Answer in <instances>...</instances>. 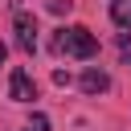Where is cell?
<instances>
[{
    "mask_svg": "<svg viewBox=\"0 0 131 131\" xmlns=\"http://www.w3.org/2000/svg\"><path fill=\"white\" fill-rule=\"evenodd\" d=\"M78 86H82L86 94H106V90H111V78H106V70H98V66H90V70H82V78H78Z\"/></svg>",
    "mask_w": 131,
    "mask_h": 131,
    "instance_id": "277c9868",
    "label": "cell"
},
{
    "mask_svg": "<svg viewBox=\"0 0 131 131\" xmlns=\"http://www.w3.org/2000/svg\"><path fill=\"white\" fill-rule=\"evenodd\" d=\"M111 20L123 25V29H131V0H115L111 4Z\"/></svg>",
    "mask_w": 131,
    "mask_h": 131,
    "instance_id": "5b68a950",
    "label": "cell"
},
{
    "mask_svg": "<svg viewBox=\"0 0 131 131\" xmlns=\"http://www.w3.org/2000/svg\"><path fill=\"white\" fill-rule=\"evenodd\" d=\"M70 8H74V0H49V12H57V16L70 12Z\"/></svg>",
    "mask_w": 131,
    "mask_h": 131,
    "instance_id": "8992f818",
    "label": "cell"
},
{
    "mask_svg": "<svg viewBox=\"0 0 131 131\" xmlns=\"http://www.w3.org/2000/svg\"><path fill=\"white\" fill-rule=\"evenodd\" d=\"M12 29H16V45H20L25 53H33V49H37V20H33L29 12H16Z\"/></svg>",
    "mask_w": 131,
    "mask_h": 131,
    "instance_id": "3957f363",
    "label": "cell"
},
{
    "mask_svg": "<svg viewBox=\"0 0 131 131\" xmlns=\"http://www.w3.org/2000/svg\"><path fill=\"white\" fill-rule=\"evenodd\" d=\"M53 53H66V57L90 61V57L98 53V37H94L86 25H70V29H57V33H53Z\"/></svg>",
    "mask_w": 131,
    "mask_h": 131,
    "instance_id": "6da1fadb",
    "label": "cell"
},
{
    "mask_svg": "<svg viewBox=\"0 0 131 131\" xmlns=\"http://www.w3.org/2000/svg\"><path fill=\"white\" fill-rule=\"evenodd\" d=\"M123 61H127V66H131V41H127V45H123Z\"/></svg>",
    "mask_w": 131,
    "mask_h": 131,
    "instance_id": "ba28073f",
    "label": "cell"
},
{
    "mask_svg": "<svg viewBox=\"0 0 131 131\" xmlns=\"http://www.w3.org/2000/svg\"><path fill=\"white\" fill-rule=\"evenodd\" d=\"M29 131H49V119H45V115H33V123H29Z\"/></svg>",
    "mask_w": 131,
    "mask_h": 131,
    "instance_id": "52a82bcc",
    "label": "cell"
},
{
    "mask_svg": "<svg viewBox=\"0 0 131 131\" xmlns=\"http://www.w3.org/2000/svg\"><path fill=\"white\" fill-rule=\"evenodd\" d=\"M4 53H8V49H4V41H0V66H4Z\"/></svg>",
    "mask_w": 131,
    "mask_h": 131,
    "instance_id": "9c48e42d",
    "label": "cell"
},
{
    "mask_svg": "<svg viewBox=\"0 0 131 131\" xmlns=\"http://www.w3.org/2000/svg\"><path fill=\"white\" fill-rule=\"evenodd\" d=\"M8 98H12V102H33V98H37V82L29 78V70L16 66V70L8 74Z\"/></svg>",
    "mask_w": 131,
    "mask_h": 131,
    "instance_id": "7a4b0ae2",
    "label": "cell"
}]
</instances>
